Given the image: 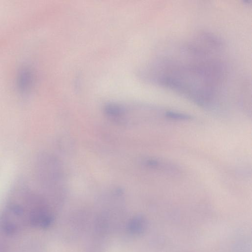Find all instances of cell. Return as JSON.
I'll use <instances>...</instances> for the list:
<instances>
[{"mask_svg":"<svg viewBox=\"0 0 252 252\" xmlns=\"http://www.w3.org/2000/svg\"><path fill=\"white\" fill-rule=\"evenodd\" d=\"M146 222L144 218L138 217L131 220L129 224V229L133 233H140L143 231Z\"/></svg>","mask_w":252,"mask_h":252,"instance_id":"1","label":"cell"},{"mask_svg":"<svg viewBox=\"0 0 252 252\" xmlns=\"http://www.w3.org/2000/svg\"><path fill=\"white\" fill-rule=\"evenodd\" d=\"M10 236H11L3 229L0 223V252H7L6 240Z\"/></svg>","mask_w":252,"mask_h":252,"instance_id":"2","label":"cell"},{"mask_svg":"<svg viewBox=\"0 0 252 252\" xmlns=\"http://www.w3.org/2000/svg\"><path fill=\"white\" fill-rule=\"evenodd\" d=\"M166 117L174 120H187L192 119L190 115L173 111H167L165 113Z\"/></svg>","mask_w":252,"mask_h":252,"instance_id":"3","label":"cell"}]
</instances>
